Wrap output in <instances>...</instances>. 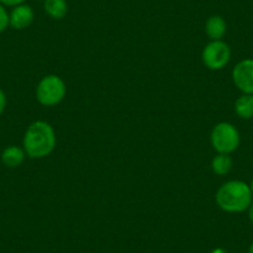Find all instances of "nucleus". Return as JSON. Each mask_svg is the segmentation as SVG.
<instances>
[{
	"label": "nucleus",
	"mask_w": 253,
	"mask_h": 253,
	"mask_svg": "<svg viewBox=\"0 0 253 253\" xmlns=\"http://www.w3.org/2000/svg\"><path fill=\"white\" fill-rule=\"evenodd\" d=\"M56 147L55 129L45 121H36L26 129L23 148L26 155L33 159H41L53 152Z\"/></svg>",
	"instance_id": "f257e3e1"
},
{
	"label": "nucleus",
	"mask_w": 253,
	"mask_h": 253,
	"mask_svg": "<svg viewBox=\"0 0 253 253\" xmlns=\"http://www.w3.org/2000/svg\"><path fill=\"white\" fill-rule=\"evenodd\" d=\"M250 185L241 180H230L220 186L216 193V204L226 212H242L252 204Z\"/></svg>",
	"instance_id": "f03ea898"
},
{
	"label": "nucleus",
	"mask_w": 253,
	"mask_h": 253,
	"mask_svg": "<svg viewBox=\"0 0 253 253\" xmlns=\"http://www.w3.org/2000/svg\"><path fill=\"white\" fill-rule=\"evenodd\" d=\"M65 96L66 84L57 75H47L36 87V98L42 106H56L65 98Z\"/></svg>",
	"instance_id": "7ed1b4c3"
},
{
	"label": "nucleus",
	"mask_w": 253,
	"mask_h": 253,
	"mask_svg": "<svg viewBox=\"0 0 253 253\" xmlns=\"http://www.w3.org/2000/svg\"><path fill=\"white\" fill-rule=\"evenodd\" d=\"M211 144L217 153L230 154L240 145V133L231 123L221 122L213 126L211 132Z\"/></svg>",
	"instance_id": "20e7f679"
},
{
	"label": "nucleus",
	"mask_w": 253,
	"mask_h": 253,
	"mask_svg": "<svg viewBox=\"0 0 253 253\" xmlns=\"http://www.w3.org/2000/svg\"><path fill=\"white\" fill-rule=\"evenodd\" d=\"M203 62L208 69L217 71L230 62L231 48L226 42L221 40H213L205 46L203 50Z\"/></svg>",
	"instance_id": "39448f33"
},
{
	"label": "nucleus",
	"mask_w": 253,
	"mask_h": 253,
	"mask_svg": "<svg viewBox=\"0 0 253 253\" xmlns=\"http://www.w3.org/2000/svg\"><path fill=\"white\" fill-rule=\"evenodd\" d=\"M235 86L245 94H253V60L246 58L238 62L232 71Z\"/></svg>",
	"instance_id": "423d86ee"
},
{
	"label": "nucleus",
	"mask_w": 253,
	"mask_h": 253,
	"mask_svg": "<svg viewBox=\"0 0 253 253\" xmlns=\"http://www.w3.org/2000/svg\"><path fill=\"white\" fill-rule=\"evenodd\" d=\"M34 16V10L30 5L20 4L14 6L11 13L9 14V25L15 30H24L33 24Z\"/></svg>",
	"instance_id": "0eeeda50"
},
{
	"label": "nucleus",
	"mask_w": 253,
	"mask_h": 253,
	"mask_svg": "<svg viewBox=\"0 0 253 253\" xmlns=\"http://www.w3.org/2000/svg\"><path fill=\"white\" fill-rule=\"evenodd\" d=\"M26 157V153L24 148L18 145H9L1 153V162L8 168H18L23 164L24 159Z\"/></svg>",
	"instance_id": "6e6552de"
},
{
	"label": "nucleus",
	"mask_w": 253,
	"mask_h": 253,
	"mask_svg": "<svg viewBox=\"0 0 253 253\" xmlns=\"http://www.w3.org/2000/svg\"><path fill=\"white\" fill-rule=\"evenodd\" d=\"M226 21L222 16L212 15L206 21L205 31L211 40H221L226 34Z\"/></svg>",
	"instance_id": "1a4fd4ad"
},
{
	"label": "nucleus",
	"mask_w": 253,
	"mask_h": 253,
	"mask_svg": "<svg viewBox=\"0 0 253 253\" xmlns=\"http://www.w3.org/2000/svg\"><path fill=\"white\" fill-rule=\"evenodd\" d=\"M43 9L48 16H51L52 19H57V20L65 18L69 11L66 0H45Z\"/></svg>",
	"instance_id": "9d476101"
},
{
	"label": "nucleus",
	"mask_w": 253,
	"mask_h": 253,
	"mask_svg": "<svg viewBox=\"0 0 253 253\" xmlns=\"http://www.w3.org/2000/svg\"><path fill=\"white\" fill-rule=\"evenodd\" d=\"M235 111L240 118H253V94H245L238 97L235 103Z\"/></svg>",
	"instance_id": "9b49d317"
},
{
	"label": "nucleus",
	"mask_w": 253,
	"mask_h": 253,
	"mask_svg": "<svg viewBox=\"0 0 253 253\" xmlns=\"http://www.w3.org/2000/svg\"><path fill=\"white\" fill-rule=\"evenodd\" d=\"M232 159L230 154H221L218 153L211 162V168L212 171L217 175H226L232 169Z\"/></svg>",
	"instance_id": "f8f14e48"
},
{
	"label": "nucleus",
	"mask_w": 253,
	"mask_h": 253,
	"mask_svg": "<svg viewBox=\"0 0 253 253\" xmlns=\"http://www.w3.org/2000/svg\"><path fill=\"white\" fill-rule=\"evenodd\" d=\"M9 26V14L3 4H0V33L6 30Z\"/></svg>",
	"instance_id": "ddd939ff"
},
{
	"label": "nucleus",
	"mask_w": 253,
	"mask_h": 253,
	"mask_svg": "<svg viewBox=\"0 0 253 253\" xmlns=\"http://www.w3.org/2000/svg\"><path fill=\"white\" fill-rule=\"evenodd\" d=\"M25 0H0V4H3L4 6H18L20 4H24Z\"/></svg>",
	"instance_id": "4468645a"
},
{
	"label": "nucleus",
	"mask_w": 253,
	"mask_h": 253,
	"mask_svg": "<svg viewBox=\"0 0 253 253\" xmlns=\"http://www.w3.org/2000/svg\"><path fill=\"white\" fill-rule=\"evenodd\" d=\"M6 107V96L3 89H0V116L4 113Z\"/></svg>",
	"instance_id": "2eb2a0df"
},
{
	"label": "nucleus",
	"mask_w": 253,
	"mask_h": 253,
	"mask_svg": "<svg viewBox=\"0 0 253 253\" xmlns=\"http://www.w3.org/2000/svg\"><path fill=\"white\" fill-rule=\"evenodd\" d=\"M248 217H250V220L253 222V203L251 204V206L248 208Z\"/></svg>",
	"instance_id": "dca6fc26"
},
{
	"label": "nucleus",
	"mask_w": 253,
	"mask_h": 253,
	"mask_svg": "<svg viewBox=\"0 0 253 253\" xmlns=\"http://www.w3.org/2000/svg\"><path fill=\"white\" fill-rule=\"evenodd\" d=\"M211 253H227V252H226L225 250H222V248H215Z\"/></svg>",
	"instance_id": "f3484780"
},
{
	"label": "nucleus",
	"mask_w": 253,
	"mask_h": 253,
	"mask_svg": "<svg viewBox=\"0 0 253 253\" xmlns=\"http://www.w3.org/2000/svg\"><path fill=\"white\" fill-rule=\"evenodd\" d=\"M248 253H253V242L251 243V246H250V250H248Z\"/></svg>",
	"instance_id": "a211bd4d"
},
{
	"label": "nucleus",
	"mask_w": 253,
	"mask_h": 253,
	"mask_svg": "<svg viewBox=\"0 0 253 253\" xmlns=\"http://www.w3.org/2000/svg\"><path fill=\"white\" fill-rule=\"evenodd\" d=\"M250 187H251V191H252V195H253V179H252V181H251Z\"/></svg>",
	"instance_id": "6ab92c4d"
}]
</instances>
